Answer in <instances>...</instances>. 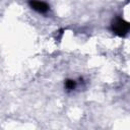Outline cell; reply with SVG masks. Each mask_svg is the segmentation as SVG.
<instances>
[{
	"instance_id": "cell-3",
	"label": "cell",
	"mask_w": 130,
	"mask_h": 130,
	"mask_svg": "<svg viewBox=\"0 0 130 130\" xmlns=\"http://www.w3.org/2000/svg\"><path fill=\"white\" fill-rule=\"evenodd\" d=\"M76 87V81L73 80V79H66L65 80V88L69 91L75 89Z\"/></svg>"
},
{
	"instance_id": "cell-1",
	"label": "cell",
	"mask_w": 130,
	"mask_h": 130,
	"mask_svg": "<svg viewBox=\"0 0 130 130\" xmlns=\"http://www.w3.org/2000/svg\"><path fill=\"white\" fill-rule=\"evenodd\" d=\"M129 27H130V24L128 21L124 20L123 18L121 17H117L113 20L112 24H111V29L112 31L117 35V36H120V37H124L128 34L129 31Z\"/></svg>"
},
{
	"instance_id": "cell-2",
	"label": "cell",
	"mask_w": 130,
	"mask_h": 130,
	"mask_svg": "<svg viewBox=\"0 0 130 130\" xmlns=\"http://www.w3.org/2000/svg\"><path fill=\"white\" fill-rule=\"evenodd\" d=\"M28 5L31 9L39 13H46L50 9V6L46 2L41 0H28Z\"/></svg>"
}]
</instances>
